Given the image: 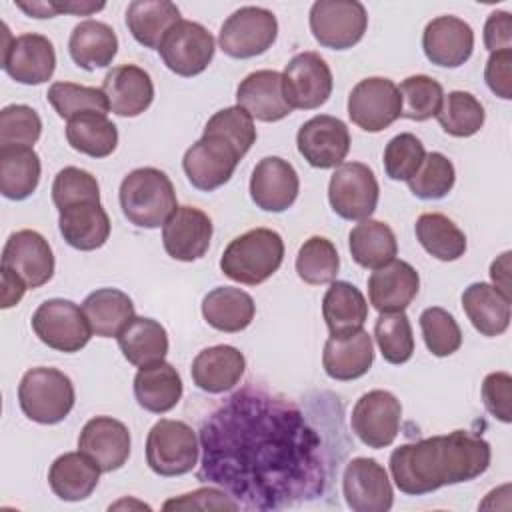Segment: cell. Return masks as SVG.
<instances>
[{"label": "cell", "instance_id": "obj_1", "mask_svg": "<svg viewBox=\"0 0 512 512\" xmlns=\"http://www.w3.org/2000/svg\"><path fill=\"white\" fill-rule=\"evenodd\" d=\"M198 480L222 486L240 508L278 510L312 500L328 482L322 436L290 400L248 386L200 428Z\"/></svg>", "mask_w": 512, "mask_h": 512}, {"label": "cell", "instance_id": "obj_2", "mask_svg": "<svg viewBox=\"0 0 512 512\" xmlns=\"http://www.w3.org/2000/svg\"><path fill=\"white\" fill-rule=\"evenodd\" d=\"M490 444L468 430H454L402 444L390 454V474L396 488L422 496L442 486L478 478L490 466Z\"/></svg>", "mask_w": 512, "mask_h": 512}, {"label": "cell", "instance_id": "obj_3", "mask_svg": "<svg viewBox=\"0 0 512 512\" xmlns=\"http://www.w3.org/2000/svg\"><path fill=\"white\" fill-rule=\"evenodd\" d=\"M126 220L138 228H160L178 208L172 180L158 168L144 166L128 172L118 190Z\"/></svg>", "mask_w": 512, "mask_h": 512}, {"label": "cell", "instance_id": "obj_4", "mask_svg": "<svg viewBox=\"0 0 512 512\" xmlns=\"http://www.w3.org/2000/svg\"><path fill=\"white\" fill-rule=\"evenodd\" d=\"M282 260V236L270 228H252L224 248L220 270L234 282L256 286L266 282L280 268Z\"/></svg>", "mask_w": 512, "mask_h": 512}, {"label": "cell", "instance_id": "obj_5", "mask_svg": "<svg viewBox=\"0 0 512 512\" xmlns=\"http://www.w3.org/2000/svg\"><path fill=\"white\" fill-rule=\"evenodd\" d=\"M72 380L56 368H30L18 384V402L26 418L38 424H58L74 408Z\"/></svg>", "mask_w": 512, "mask_h": 512}, {"label": "cell", "instance_id": "obj_6", "mask_svg": "<svg viewBox=\"0 0 512 512\" xmlns=\"http://www.w3.org/2000/svg\"><path fill=\"white\" fill-rule=\"evenodd\" d=\"M198 436L182 420L160 418L146 438V464L158 476H182L198 464Z\"/></svg>", "mask_w": 512, "mask_h": 512}, {"label": "cell", "instance_id": "obj_7", "mask_svg": "<svg viewBox=\"0 0 512 512\" xmlns=\"http://www.w3.org/2000/svg\"><path fill=\"white\" fill-rule=\"evenodd\" d=\"M278 36L276 16L260 6H242L232 12L218 32L220 50L238 60L264 54Z\"/></svg>", "mask_w": 512, "mask_h": 512}, {"label": "cell", "instance_id": "obj_8", "mask_svg": "<svg viewBox=\"0 0 512 512\" xmlns=\"http://www.w3.org/2000/svg\"><path fill=\"white\" fill-rule=\"evenodd\" d=\"M30 324L40 342L66 354L82 350L92 336V328L82 308L64 298H50L42 302L32 314Z\"/></svg>", "mask_w": 512, "mask_h": 512}, {"label": "cell", "instance_id": "obj_9", "mask_svg": "<svg viewBox=\"0 0 512 512\" xmlns=\"http://www.w3.org/2000/svg\"><path fill=\"white\" fill-rule=\"evenodd\" d=\"M368 28V14L358 0H318L310 8V32L322 48L348 50Z\"/></svg>", "mask_w": 512, "mask_h": 512}, {"label": "cell", "instance_id": "obj_10", "mask_svg": "<svg viewBox=\"0 0 512 512\" xmlns=\"http://www.w3.org/2000/svg\"><path fill=\"white\" fill-rule=\"evenodd\" d=\"M380 186L362 162H342L328 182V202L344 220H366L378 206Z\"/></svg>", "mask_w": 512, "mask_h": 512}, {"label": "cell", "instance_id": "obj_11", "mask_svg": "<svg viewBox=\"0 0 512 512\" xmlns=\"http://www.w3.org/2000/svg\"><path fill=\"white\" fill-rule=\"evenodd\" d=\"M2 68L4 72L26 86H38L52 78L56 68V52L52 42L42 34L12 36L4 24L2 44Z\"/></svg>", "mask_w": 512, "mask_h": 512}, {"label": "cell", "instance_id": "obj_12", "mask_svg": "<svg viewBox=\"0 0 512 512\" xmlns=\"http://www.w3.org/2000/svg\"><path fill=\"white\" fill-rule=\"evenodd\" d=\"M214 36L198 22L180 20L162 38L158 52L168 70L190 78L208 68L214 58Z\"/></svg>", "mask_w": 512, "mask_h": 512}, {"label": "cell", "instance_id": "obj_13", "mask_svg": "<svg viewBox=\"0 0 512 512\" xmlns=\"http://www.w3.org/2000/svg\"><path fill=\"white\" fill-rule=\"evenodd\" d=\"M242 156L238 150L218 134H202L182 158V168L190 180V184L202 192H212L224 186Z\"/></svg>", "mask_w": 512, "mask_h": 512}, {"label": "cell", "instance_id": "obj_14", "mask_svg": "<svg viewBox=\"0 0 512 512\" xmlns=\"http://www.w3.org/2000/svg\"><path fill=\"white\" fill-rule=\"evenodd\" d=\"M400 114V92L390 78H364L348 94V116L364 132H382L394 124Z\"/></svg>", "mask_w": 512, "mask_h": 512}, {"label": "cell", "instance_id": "obj_15", "mask_svg": "<svg viewBox=\"0 0 512 512\" xmlns=\"http://www.w3.org/2000/svg\"><path fill=\"white\" fill-rule=\"evenodd\" d=\"M402 404L388 390H370L362 394L350 414L352 432L368 448L390 446L400 430Z\"/></svg>", "mask_w": 512, "mask_h": 512}, {"label": "cell", "instance_id": "obj_16", "mask_svg": "<svg viewBox=\"0 0 512 512\" xmlns=\"http://www.w3.org/2000/svg\"><path fill=\"white\" fill-rule=\"evenodd\" d=\"M342 494L354 512H388L394 492L386 468L366 456L352 458L342 474Z\"/></svg>", "mask_w": 512, "mask_h": 512}, {"label": "cell", "instance_id": "obj_17", "mask_svg": "<svg viewBox=\"0 0 512 512\" xmlns=\"http://www.w3.org/2000/svg\"><path fill=\"white\" fill-rule=\"evenodd\" d=\"M288 104L300 110L320 108L332 94V72L326 60L316 52L296 54L282 72Z\"/></svg>", "mask_w": 512, "mask_h": 512}, {"label": "cell", "instance_id": "obj_18", "mask_svg": "<svg viewBox=\"0 0 512 512\" xmlns=\"http://www.w3.org/2000/svg\"><path fill=\"white\" fill-rule=\"evenodd\" d=\"M296 146L310 166L320 170L336 168L348 156L350 132L340 118L318 114L300 126Z\"/></svg>", "mask_w": 512, "mask_h": 512}, {"label": "cell", "instance_id": "obj_19", "mask_svg": "<svg viewBox=\"0 0 512 512\" xmlns=\"http://www.w3.org/2000/svg\"><path fill=\"white\" fill-rule=\"evenodd\" d=\"M2 268L14 272L28 288H38L54 276V254L48 240L36 230H18L2 250Z\"/></svg>", "mask_w": 512, "mask_h": 512}, {"label": "cell", "instance_id": "obj_20", "mask_svg": "<svg viewBox=\"0 0 512 512\" xmlns=\"http://www.w3.org/2000/svg\"><path fill=\"white\" fill-rule=\"evenodd\" d=\"M212 220L194 206H178L162 226V244L168 256L180 262H194L208 252Z\"/></svg>", "mask_w": 512, "mask_h": 512}, {"label": "cell", "instance_id": "obj_21", "mask_svg": "<svg viewBox=\"0 0 512 512\" xmlns=\"http://www.w3.org/2000/svg\"><path fill=\"white\" fill-rule=\"evenodd\" d=\"M300 190L294 166L280 156L262 158L250 176V198L264 212L288 210Z\"/></svg>", "mask_w": 512, "mask_h": 512}, {"label": "cell", "instance_id": "obj_22", "mask_svg": "<svg viewBox=\"0 0 512 512\" xmlns=\"http://www.w3.org/2000/svg\"><path fill=\"white\" fill-rule=\"evenodd\" d=\"M130 444L126 424L112 416L90 418L78 436V450L96 462L102 472L122 468L130 456Z\"/></svg>", "mask_w": 512, "mask_h": 512}, {"label": "cell", "instance_id": "obj_23", "mask_svg": "<svg viewBox=\"0 0 512 512\" xmlns=\"http://www.w3.org/2000/svg\"><path fill=\"white\" fill-rule=\"evenodd\" d=\"M422 50L426 58L440 68L462 66L474 50V32L458 16H438L422 32Z\"/></svg>", "mask_w": 512, "mask_h": 512}, {"label": "cell", "instance_id": "obj_24", "mask_svg": "<svg viewBox=\"0 0 512 512\" xmlns=\"http://www.w3.org/2000/svg\"><path fill=\"white\" fill-rule=\"evenodd\" d=\"M420 276L404 260H392L368 276V300L380 312H404L416 298Z\"/></svg>", "mask_w": 512, "mask_h": 512}, {"label": "cell", "instance_id": "obj_25", "mask_svg": "<svg viewBox=\"0 0 512 512\" xmlns=\"http://www.w3.org/2000/svg\"><path fill=\"white\" fill-rule=\"evenodd\" d=\"M236 102L260 122H278L292 112L284 94L282 74L276 70L250 72L236 88Z\"/></svg>", "mask_w": 512, "mask_h": 512}, {"label": "cell", "instance_id": "obj_26", "mask_svg": "<svg viewBox=\"0 0 512 512\" xmlns=\"http://www.w3.org/2000/svg\"><path fill=\"white\" fill-rule=\"evenodd\" d=\"M102 90L110 110L124 118L140 116L154 100V84L150 74L136 64H120L108 70L102 80Z\"/></svg>", "mask_w": 512, "mask_h": 512}, {"label": "cell", "instance_id": "obj_27", "mask_svg": "<svg viewBox=\"0 0 512 512\" xmlns=\"http://www.w3.org/2000/svg\"><path fill=\"white\" fill-rule=\"evenodd\" d=\"M244 368L246 358L238 348L230 344H218L196 354L190 374L200 390L208 394H222L240 382Z\"/></svg>", "mask_w": 512, "mask_h": 512}, {"label": "cell", "instance_id": "obj_28", "mask_svg": "<svg viewBox=\"0 0 512 512\" xmlns=\"http://www.w3.org/2000/svg\"><path fill=\"white\" fill-rule=\"evenodd\" d=\"M374 362L372 336L366 330H358L350 336H330L324 344L322 366L332 380L348 382L364 376Z\"/></svg>", "mask_w": 512, "mask_h": 512}, {"label": "cell", "instance_id": "obj_29", "mask_svg": "<svg viewBox=\"0 0 512 512\" xmlns=\"http://www.w3.org/2000/svg\"><path fill=\"white\" fill-rule=\"evenodd\" d=\"M58 228L68 246L88 252L106 244L110 218L100 202H80L58 210Z\"/></svg>", "mask_w": 512, "mask_h": 512}, {"label": "cell", "instance_id": "obj_30", "mask_svg": "<svg viewBox=\"0 0 512 512\" xmlns=\"http://www.w3.org/2000/svg\"><path fill=\"white\" fill-rule=\"evenodd\" d=\"M462 310L482 336H500L510 324V296L486 282H474L462 292Z\"/></svg>", "mask_w": 512, "mask_h": 512}, {"label": "cell", "instance_id": "obj_31", "mask_svg": "<svg viewBox=\"0 0 512 512\" xmlns=\"http://www.w3.org/2000/svg\"><path fill=\"white\" fill-rule=\"evenodd\" d=\"M134 398L152 414L170 412L182 398V378L178 370L164 360L138 368L134 376Z\"/></svg>", "mask_w": 512, "mask_h": 512}, {"label": "cell", "instance_id": "obj_32", "mask_svg": "<svg viewBox=\"0 0 512 512\" xmlns=\"http://www.w3.org/2000/svg\"><path fill=\"white\" fill-rule=\"evenodd\" d=\"M322 316L330 336H350L362 330L368 318V302L354 284L334 280L322 298Z\"/></svg>", "mask_w": 512, "mask_h": 512}, {"label": "cell", "instance_id": "obj_33", "mask_svg": "<svg viewBox=\"0 0 512 512\" xmlns=\"http://www.w3.org/2000/svg\"><path fill=\"white\" fill-rule=\"evenodd\" d=\"M100 468L84 452H66L58 456L48 470L52 492L66 502L86 500L98 486Z\"/></svg>", "mask_w": 512, "mask_h": 512}, {"label": "cell", "instance_id": "obj_34", "mask_svg": "<svg viewBox=\"0 0 512 512\" xmlns=\"http://www.w3.org/2000/svg\"><path fill=\"white\" fill-rule=\"evenodd\" d=\"M68 52L74 64L84 70L106 68L118 52V36L106 22L82 20L70 34Z\"/></svg>", "mask_w": 512, "mask_h": 512}, {"label": "cell", "instance_id": "obj_35", "mask_svg": "<svg viewBox=\"0 0 512 512\" xmlns=\"http://www.w3.org/2000/svg\"><path fill=\"white\" fill-rule=\"evenodd\" d=\"M82 312L100 338L118 336L134 318V304L130 296L118 288H98L82 302Z\"/></svg>", "mask_w": 512, "mask_h": 512}, {"label": "cell", "instance_id": "obj_36", "mask_svg": "<svg viewBox=\"0 0 512 512\" xmlns=\"http://www.w3.org/2000/svg\"><path fill=\"white\" fill-rule=\"evenodd\" d=\"M180 20L178 6L168 0H134L126 8L128 32L140 46L152 50H158L166 32Z\"/></svg>", "mask_w": 512, "mask_h": 512}, {"label": "cell", "instance_id": "obj_37", "mask_svg": "<svg viewBox=\"0 0 512 512\" xmlns=\"http://www.w3.org/2000/svg\"><path fill=\"white\" fill-rule=\"evenodd\" d=\"M256 314L252 296L234 286H218L202 300L204 320L220 332H240L250 326Z\"/></svg>", "mask_w": 512, "mask_h": 512}, {"label": "cell", "instance_id": "obj_38", "mask_svg": "<svg viewBox=\"0 0 512 512\" xmlns=\"http://www.w3.org/2000/svg\"><path fill=\"white\" fill-rule=\"evenodd\" d=\"M40 156L30 146H0V192L8 200H26L40 182Z\"/></svg>", "mask_w": 512, "mask_h": 512}, {"label": "cell", "instance_id": "obj_39", "mask_svg": "<svg viewBox=\"0 0 512 512\" xmlns=\"http://www.w3.org/2000/svg\"><path fill=\"white\" fill-rule=\"evenodd\" d=\"M348 248L352 260L362 266L376 270L394 260L398 242L392 228L380 220H360L348 234Z\"/></svg>", "mask_w": 512, "mask_h": 512}, {"label": "cell", "instance_id": "obj_40", "mask_svg": "<svg viewBox=\"0 0 512 512\" xmlns=\"http://www.w3.org/2000/svg\"><path fill=\"white\" fill-rule=\"evenodd\" d=\"M116 338L124 358L138 368L160 362L168 354L166 328L152 318L134 316Z\"/></svg>", "mask_w": 512, "mask_h": 512}, {"label": "cell", "instance_id": "obj_41", "mask_svg": "<svg viewBox=\"0 0 512 512\" xmlns=\"http://www.w3.org/2000/svg\"><path fill=\"white\" fill-rule=\"evenodd\" d=\"M414 232L420 246L436 260L454 262L466 252L464 232L440 212L420 214L414 224Z\"/></svg>", "mask_w": 512, "mask_h": 512}, {"label": "cell", "instance_id": "obj_42", "mask_svg": "<svg viewBox=\"0 0 512 512\" xmlns=\"http://www.w3.org/2000/svg\"><path fill=\"white\" fill-rule=\"evenodd\" d=\"M68 144L90 158H106L118 146V130L106 114H80L66 124Z\"/></svg>", "mask_w": 512, "mask_h": 512}, {"label": "cell", "instance_id": "obj_43", "mask_svg": "<svg viewBox=\"0 0 512 512\" xmlns=\"http://www.w3.org/2000/svg\"><path fill=\"white\" fill-rule=\"evenodd\" d=\"M436 120L446 134L456 138H468L480 132L486 120V112L474 94L454 90L444 94Z\"/></svg>", "mask_w": 512, "mask_h": 512}, {"label": "cell", "instance_id": "obj_44", "mask_svg": "<svg viewBox=\"0 0 512 512\" xmlns=\"http://www.w3.org/2000/svg\"><path fill=\"white\" fill-rule=\"evenodd\" d=\"M48 102L56 110V114L64 120H72L80 114L96 112L108 114L110 104L102 88L82 86L74 82H54L48 88Z\"/></svg>", "mask_w": 512, "mask_h": 512}, {"label": "cell", "instance_id": "obj_45", "mask_svg": "<svg viewBox=\"0 0 512 512\" xmlns=\"http://www.w3.org/2000/svg\"><path fill=\"white\" fill-rule=\"evenodd\" d=\"M340 268V258L332 240L324 236H310L298 250L296 272L300 280L310 286L334 282Z\"/></svg>", "mask_w": 512, "mask_h": 512}, {"label": "cell", "instance_id": "obj_46", "mask_svg": "<svg viewBox=\"0 0 512 512\" xmlns=\"http://www.w3.org/2000/svg\"><path fill=\"white\" fill-rule=\"evenodd\" d=\"M402 100V118L424 122L438 114L444 90L442 84L426 74H414L400 82L398 86Z\"/></svg>", "mask_w": 512, "mask_h": 512}, {"label": "cell", "instance_id": "obj_47", "mask_svg": "<svg viewBox=\"0 0 512 512\" xmlns=\"http://www.w3.org/2000/svg\"><path fill=\"white\" fill-rule=\"evenodd\" d=\"M374 338L388 364H404L414 354V334L404 312L380 314L374 324Z\"/></svg>", "mask_w": 512, "mask_h": 512}, {"label": "cell", "instance_id": "obj_48", "mask_svg": "<svg viewBox=\"0 0 512 512\" xmlns=\"http://www.w3.org/2000/svg\"><path fill=\"white\" fill-rule=\"evenodd\" d=\"M454 180V164L444 154L430 152L424 156L418 172L408 180V188L420 200H440L452 190Z\"/></svg>", "mask_w": 512, "mask_h": 512}, {"label": "cell", "instance_id": "obj_49", "mask_svg": "<svg viewBox=\"0 0 512 512\" xmlns=\"http://www.w3.org/2000/svg\"><path fill=\"white\" fill-rule=\"evenodd\" d=\"M420 330L428 352L438 358L450 356L462 346V330L456 318L440 306H430L420 314Z\"/></svg>", "mask_w": 512, "mask_h": 512}, {"label": "cell", "instance_id": "obj_50", "mask_svg": "<svg viewBox=\"0 0 512 512\" xmlns=\"http://www.w3.org/2000/svg\"><path fill=\"white\" fill-rule=\"evenodd\" d=\"M206 134H218L226 138L240 156H244L256 142L254 118L240 106H228L210 116L204 126Z\"/></svg>", "mask_w": 512, "mask_h": 512}, {"label": "cell", "instance_id": "obj_51", "mask_svg": "<svg viewBox=\"0 0 512 512\" xmlns=\"http://www.w3.org/2000/svg\"><path fill=\"white\" fill-rule=\"evenodd\" d=\"M424 156H426L424 144L414 134L402 132V134L390 138V142L384 148L386 176L390 180L408 182L422 166Z\"/></svg>", "mask_w": 512, "mask_h": 512}, {"label": "cell", "instance_id": "obj_52", "mask_svg": "<svg viewBox=\"0 0 512 512\" xmlns=\"http://www.w3.org/2000/svg\"><path fill=\"white\" fill-rule=\"evenodd\" d=\"M52 202L58 210L80 202H100V186L88 170L66 166L52 182Z\"/></svg>", "mask_w": 512, "mask_h": 512}, {"label": "cell", "instance_id": "obj_53", "mask_svg": "<svg viewBox=\"0 0 512 512\" xmlns=\"http://www.w3.org/2000/svg\"><path fill=\"white\" fill-rule=\"evenodd\" d=\"M42 134L38 112L26 104H10L0 110V146H34Z\"/></svg>", "mask_w": 512, "mask_h": 512}, {"label": "cell", "instance_id": "obj_54", "mask_svg": "<svg viewBox=\"0 0 512 512\" xmlns=\"http://www.w3.org/2000/svg\"><path fill=\"white\" fill-rule=\"evenodd\" d=\"M482 402L486 410L500 422H512V378L506 372H492L482 382Z\"/></svg>", "mask_w": 512, "mask_h": 512}, {"label": "cell", "instance_id": "obj_55", "mask_svg": "<svg viewBox=\"0 0 512 512\" xmlns=\"http://www.w3.org/2000/svg\"><path fill=\"white\" fill-rule=\"evenodd\" d=\"M164 510H238V502L218 488H198L194 492L170 498L162 504Z\"/></svg>", "mask_w": 512, "mask_h": 512}, {"label": "cell", "instance_id": "obj_56", "mask_svg": "<svg viewBox=\"0 0 512 512\" xmlns=\"http://www.w3.org/2000/svg\"><path fill=\"white\" fill-rule=\"evenodd\" d=\"M484 80L488 88L502 100L512 98V50L490 52L484 68Z\"/></svg>", "mask_w": 512, "mask_h": 512}, {"label": "cell", "instance_id": "obj_57", "mask_svg": "<svg viewBox=\"0 0 512 512\" xmlns=\"http://www.w3.org/2000/svg\"><path fill=\"white\" fill-rule=\"evenodd\" d=\"M484 46L490 52L512 50V16L508 12H490L484 24Z\"/></svg>", "mask_w": 512, "mask_h": 512}, {"label": "cell", "instance_id": "obj_58", "mask_svg": "<svg viewBox=\"0 0 512 512\" xmlns=\"http://www.w3.org/2000/svg\"><path fill=\"white\" fill-rule=\"evenodd\" d=\"M28 290V286L24 284L22 278H18L14 272L2 268V308H12L14 304H18L24 296V292Z\"/></svg>", "mask_w": 512, "mask_h": 512}, {"label": "cell", "instance_id": "obj_59", "mask_svg": "<svg viewBox=\"0 0 512 512\" xmlns=\"http://www.w3.org/2000/svg\"><path fill=\"white\" fill-rule=\"evenodd\" d=\"M510 256V252H504L490 266V278L494 282L492 286H496L506 296H510Z\"/></svg>", "mask_w": 512, "mask_h": 512}]
</instances>
